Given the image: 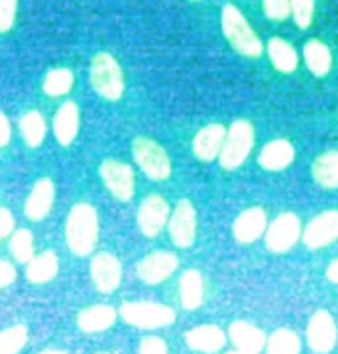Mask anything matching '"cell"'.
Here are the masks:
<instances>
[{
  "label": "cell",
  "mask_w": 338,
  "mask_h": 354,
  "mask_svg": "<svg viewBox=\"0 0 338 354\" xmlns=\"http://www.w3.org/2000/svg\"><path fill=\"white\" fill-rule=\"evenodd\" d=\"M98 240V216L88 204H78L71 209L66 222V242L73 254L88 255Z\"/></svg>",
  "instance_id": "obj_1"
},
{
  "label": "cell",
  "mask_w": 338,
  "mask_h": 354,
  "mask_svg": "<svg viewBox=\"0 0 338 354\" xmlns=\"http://www.w3.org/2000/svg\"><path fill=\"white\" fill-rule=\"evenodd\" d=\"M121 318L131 326L143 328V330H154L172 324L176 319L175 310L166 305L151 301L125 303L120 308Z\"/></svg>",
  "instance_id": "obj_2"
},
{
  "label": "cell",
  "mask_w": 338,
  "mask_h": 354,
  "mask_svg": "<svg viewBox=\"0 0 338 354\" xmlns=\"http://www.w3.org/2000/svg\"><path fill=\"white\" fill-rule=\"evenodd\" d=\"M222 28L226 37L240 53L247 57H257L260 53L262 45L252 28L249 27L242 14L235 7L227 6L222 12Z\"/></svg>",
  "instance_id": "obj_3"
},
{
  "label": "cell",
  "mask_w": 338,
  "mask_h": 354,
  "mask_svg": "<svg viewBox=\"0 0 338 354\" xmlns=\"http://www.w3.org/2000/svg\"><path fill=\"white\" fill-rule=\"evenodd\" d=\"M91 83L103 98L118 100L123 95V75L120 65L108 53H100L91 63Z\"/></svg>",
  "instance_id": "obj_4"
},
{
  "label": "cell",
  "mask_w": 338,
  "mask_h": 354,
  "mask_svg": "<svg viewBox=\"0 0 338 354\" xmlns=\"http://www.w3.org/2000/svg\"><path fill=\"white\" fill-rule=\"evenodd\" d=\"M254 146V129L247 121H238L231 126L221 149V166L235 169L246 161Z\"/></svg>",
  "instance_id": "obj_5"
},
{
  "label": "cell",
  "mask_w": 338,
  "mask_h": 354,
  "mask_svg": "<svg viewBox=\"0 0 338 354\" xmlns=\"http://www.w3.org/2000/svg\"><path fill=\"white\" fill-rule=\"evenodd\" d=\"M133 154L136 162L151 179L163 180L171 174V161L166 151L158 142L148 138H138L133 142Z\"/></svg>",
  "instance_id": "obj_6"
},
{
  "label": "cell",
  "mask_w": 338,
  "mask_h": 354,
  "mask_svg": "<svg viewBox=\"0 0 338 354\" xmlns=\"http://www.w3.org/2000/svg\"><path fill=\"white\" fill-rule=\"evenodd\" d=\"M101 177L109 192L120 201H130L134 194V176L128 164L108 159L101 164Z\"/></svg>",
  "instance_id": "obj_7"
},
{
  "label": "cell",
  "mask_w": 338,
  "mask_h": 354,
  "mask_svg": "<svg viewBox=\"0 0 338 354\" xmlns=\"http://www.w3.org/2000/svg\"><path fill=\"white\" fill-rule=\"evenodd\" d=\"M307 339L315 353H330L337 343V324L328 311L320 310L310 318Z\"/></svg>",
  "instance_id": "obj_8"
},
{
  "label": "cell",
  "mask_w": 338,
  "mask_h": 354,
  "mask_svg": "<svg viewBox=\"0 0 338 354\" xmlns=\"http://www.w3.org/2000/svg\"><path fill=\"white\" fill-rule=\"evenodd\" d=\"M300 237V221L294 214H282L272 225L269 227L267 232V247L272 252L282 254L292 248Z\"/></svg>",
  "instance_id": "obj_9"
},
{
  "label": "cell",
  "mask_w": 338,
  "mask_h": 354,
  "mask_svg": "<svg viewBox=\"0 0 338 354\" xmlns=\"http://www.w3.org/2000/svg\"><path fill=\"white\" fill-rule=\"evenodd\" d=\"M172 242L177 247L188 248L193 245L196 237V212L189 201H181L169 222Z\"/></svg>",
  "instance_id": "obj_10"
},
{
  "label": "cell",
  "mask_w": 338,
  "mask_h": 354,
  "mask_svg": "<svg viewBox=\"0 0 338 354\" xmlns=\"http://www.w3.org/2000/svg\"><path fill=\"white\" fill-rule=\"evenodd\" d=\"M177 257L169 252H154L145 257L138 265V275L148 285L161 283L176 272Z\"/></svg>",
  "instance_id": "obj_11"
},
{
  "label": "cell",
  "mask_w": 338,
  "mask_h": 354,
  "mask_svg": "<svg viewBox=\"0 0 338 354\" xmlns=\"http://www.w3.org/2000/svg\"><path fill=\"white\" fill-rule=\"evenodd\" d=\"M121 270L120 260L112 254H100L91 262V278L95 281L96 288L103 293H112L121 283Z\"/></svg>",
  "instance_id": "obj_12"
},
{
  "label": "cell",
  "mask_w": 338,
  "mask_h": 354,
  "mask_svg": "<svg viewBox=\"0 0 338 354\" xmlns=\"http://www.w3.org/2000/svg\"><path fill=\"white\" fill-rule=\"evenodd\" d=\"M338 239V210H330L308 223L303 242L308 248H322Z\"/></svg>",
  "instance_id": "obj_13"
},
{
  "label": "cell",
  "mask_w": 338,
  "mask_h": 354,
  "mask_svg": "<svg viewBox=\"0 0 338 354\" xmlns=\"http://www.w3.org/2000/svg\"><path fill=\"white\" fill-rule=\"evenodd\" d=\"M169 216V207L166 201L159 196H151L143 202L141 207H139L138 214V223L139 229L146 237H154L159 232L163 230V227L166 225Z\"/></svg>",
  "instance_id": "obj_14"
},
{
  "label": "cell",
  "mask_w": 338,
  "mask_h": 354,
  "mask_svg": "<svg viewBox=\"0 0 338 354\" xmlns=\"http://www.w3.org/2000/svg\"><path fill=\"white\" fill-rule=\"evenodd\" d=\"M186 343L194 351L217 353L226 344V335L215 324H202L186 333Z\"/></svg>",
  "instance_id": "obj_15"
},
{
  "label": "cell",
  "mask_w": 338,
  "mask_h": 354,
  "mask_svg": "<svg viewBox=\"0 0 338 354\" xmlns=\"http://www.w3.org/2000/svg\"><path fill=\"white\" fill-rule=\"evenodd\" d=\"M226 141V129L221 124H209L197 133L194 139V153L202 161H213Z\"/></svg>",
  "instance_id": "obj_16"
},
{
  "label": "cell",
  "mask_w": 338,
  "mask_h": 354,
  "mask_svg": "<svg viewBox=\"0 0 338 354\" xmlns=\"http://www.w3.org/2000/svg\"><path fill=\"white\" fill-rule=\"evenodd\" d=\"M55 197V187L50 179H40L33 185L30 196L25 205V214L32 221H42L50 212Z\"/></svg>",
  "instance_id": "obj_17"
},
{
  "label": "cell",
  "mask_w": 338,
  "mask_h": 354,
  "mask_svg": "<svg viewBox=\"0 0 338 354\" xmlns=\"http://www.w3.org/2000/svg\"><path fill=\"white\" fill-rule=\"evenodd\" d=\"M265 223H267V218H265L264 210L259 207L246 210V212L240 214L234 223L235 239L242 243L254 242L264 234Z\"/></svg>",
  "instance_id": "obj_18"
},
{
  "label": "cell",
  "mask_w": 338,
  "mask_h": 354,
  "mask_svg": "<svg viewBox=\"0 0 338 354\" xmlns=\"http://www.w3.org/2000/svg\"><path fill=\"white\" fill-rule=\"evenodd\" d=\"M229 336L234 346L242 349V351L259 353L265 344L264 333L247 322L232 323L229 328Z\"/></svg>",
  "instance_id": "obj_19"
},
{
  "label": "cell",
  "mask_w": 338,
  "mask_h": 354,
  "mask_svg": "<svg viewBox=\"0 0 338 354\" xmlns=\"http://www.w3.org/2000/svg\"><path fill=\"white\" fill-rule=\"evenodd\" d=\"M294 147L289 141L284 139H277V141L269 142L267 146L262 149L259 156V162L264 169L267 171H281L285 169L290 162L294 161Z\"/></svg>",
  "instance_id": "obj_20"
},
{
  "label": "cell",
  "mask_w": 338,
  "mask_h": 354,
  "mask_svg": "<svg viewBox=\"0 0 338 354\" xmlns=\"http://www.w3.org/2000/svg\"><path fill=\"white\" fill-rule=\"evenodd\" d=\"M80 115L75 103H65L55 116V136L63 146H69L78 133Z\"/></svg>",
  "instance_id": "obj_21"
},
{
  "label": "cell",
  "mask_w": 338,
  "mask_h": 354,
  "mask_svg": "<svg viewBox=\"0 0 338 354\" xmlns=\"http://www.w3.org/2000/svg\"><path fill=\"white\" fill-rule=\"evenodd\" d=\"M116 311L108 305H95L78 315V326L84 333L105 331L115 323Z\"/></svg>",
  "instance_id": "obj_22"
},
{
  "label": "cell",
  "mask_w": 338,
  "mask_h": 354,
  "mask_svg": "<svg viewBox=\"0 0 338 354\" xmlns=\"http://www.w3.org/2000/svg\"><path fill=\"white\" fill-rule=\"evenodd\" d=\"M181 303L186 310L199 308L204 297V283L197 270H188L181 278Z\"/></svg>",
  "instance_id": "obj_23"
},
{
  "label": "cell",
  "mask_w": 338,
  "mask_h": 354,
  "mask_svg": "<svg viewBox=\"0 0 338 354\" xmlns=\"http://www.w3.org/2000/svg\"><path fill=\"white\" fill-rule=\"evenodd\" d=\"M58 273V259L53 252H44V254L33 257L28 262L27 278L32 283H46Z\"/></svg>",
  "instance_id": "obj_24"
},
{
  "label": "cell",
  "mask_w": 338,
  "mask_h": 354,
  "mask_svg": "<svg viewBox=\"0 0 338 354\" xmlns=\"http://www.w3.org/2000/svg\"><path fill=\"white\" fill-rule=\"evenodd\" d=\"M314 177L323 187H338V153H327L314 162Z\"/></svg>",
  "instance_id": "obj_25"
},
{
  "label": "cell",
  "mask_w": 338,
  "mask_h": 354,
  "mask_svg": "<svg viewBox=\"0 0 338 354\" xmlns=\"http://www.w3.org/2000/svg\"><path fill=\"white\" fill-rule=\"evenodd\" d=\"M269 55L274 66L281 71H294L297 66V53L287 41L282 39H272L269 44Z\"/></svg>",
  "instance_id": "obj_26"
},
{
  "label": "cell",
  "mask_w": 338,
  "mask_h": 354,
  "mask_svg": "<svg viewBox=\"0 0 338 354\" xmlns=\"http://www.w3.org/2000/svg\"><path fill=\"white\" fill-rule=\"evenodd\" d=\"M305 62L308 65V68L314 71L315 75L322 77V75L327 73L332 66V55L330 50L327 48L320 41L312 40L305 45Z\"/></svg>",
  "instance_id": "obj_27"
},
{
  "label": "cell",
  "mask_w": 338,
  "mask_h": 354,
  "mask_svg": "<svg viewBox=\"0 0 338 354\" xmlns=\"http://www.w3.org/2000/svg\"><path fill=\"white\" fill-rule=\"evenodd\" d=\"M267 354H300V339L292 330H277L267 343Z\"/></svg>",
  "instance_id": "obj_28"
},
{
  "label": "cell",
  "mask_w": 338,
  "mask_h": 354,
  "mask_svg": "<svg viewBox=\"0 0 338 354\" xmlns=\"http://www.w3.org/2000/svg\"><path fill=\"white\" fill-rule=\"evenodd\" d=\"M20 129H22V134L25 141H27V145L32 147L40 146L46 133L45 121L39 111L27 113V115L22 118V121H20Z\"/></svg>",
  "instance_id": "obj_29"
},
{
  "label": "cell",
  "mask_w": 338,
  "mask_h": 354,
  "mask_svg": "<svg viewBox=\"0 0 338 354\" xmlns=\"http://www.w3.org/2000/svg\"><path fill=\"white\" fill-rule=\"evenodd\" d=\"M28 331L22 324L7 328L0 333V354H19L27 344Z\"/></svg>",
  "instance_id": "obj_30"
},
{
  "label": "cell",
  "mask_w": 338,
  "mask_h": 354,
  "mask_svg": "<svg viewBox=\"0 0 338 354\" xmlns=\"http://www.w3.org/2000/svg\"><path fill=\"white\" fill-rule=\"evenodd\" d=\"M10 250L12 255L15 257L19 262H30L33 259V237L32 232L27 229L17 230L12 237L10 242Z\"/></svg>",
  "instance_id": "obj_31"
},
{
  "label": "cell",
  "mask_w": 338,
  "mask_h": 354,
  "mask_svg": "<svg viewBox=\"0 0 338 354\" xmlns=\"http://www.w3.org/2000/svg\"><path fill=\"white\" fill-rule=\"evenodd\" d=\"M73 85V77L69 70H53L50 71L45 80V93L50 96H62L70 91Z\"/></svg>",
  "instance_id": "obj_32"
},
{
  "label": "cell",
  "mask_w": 338,
  "mask_h": 354,
  "mask_svg": "<svg viewBox=\"0 0 338 354\" xmlns=\"http://www.w3.org/2000/svg\"><path fill=\"white\" fill-rule=\"evenodd\" d=\"M290 8H292L295 22L300 28H307L312 24L314 0H290Z\"/></svg>",
  "instance_id": "obj_33"
},
{
  "label": "cell",
  "mask_w": 338,
  "mask_h": 354,
  "mask_svg": "<svg viewBox=\"0 0 338 354\" xmlns=\"http://www.w3.org/2000/svg\"><path fill=\"white\" fill-rule=\"evenodd\" d=\"M17 0H0V32H8L15 22Z\"/></svg>",
  "instance_id": "obj_34"
},
{
  "label": "cell",
  "mask_w": 338,
  "mask_h": 354,
  "mask_svg": "<svg viewBox=\"0 0 338 354\" xmlns=\"http://www.w3.org/2000/svg\"><path fill=\"white\" fill-rule=\"evenodd\" d=\"M265 14L274 20H284L290 12L289 0H264Z\"/></svg>",
  "instance_id": "obj_35"
},
{
  "label": "cell",
  "mask_w": 338,
  "mask_h": 354,
  "mask_svg": "<svg viewBox=\"0 0 338 354\" xmlns=\"http://www.w3.org/2000/svg\"><path fill=\"white\" fill-rule=\"evenodd\" d=\"M139 354H168V346L161 338H146L139 346Z\"/></svg>",
  "instance_id": "obj_36"
},
{
  "label": "cell",
  "mask_w": 338,
  "mask_h": 354,
  "mask_svg": "<svg viewBox=\"0 0 338 354\" xmlns=\"http://www.w3.org/2000/svg\"><path fill=\"white\" fill-rule=\"evenodd\" d=\"M15 277H17V272L14 265L6 262V260H0V288L14 283Z\"/></svg>",
  "instance_id": "obj_37"
},
{
  "label": "cell",
  "mask_w": 338,
  "mask_h": 354,
  "mask_svg": "<svg viewBox=\"0 0 338 354\" xmlns=\"http://www.w3.org/2000/svg\"><path fill=\"white\" fill-rule=\"evenodd\" d=\"M12 230H14V216L10 210L0 207V239L7 237Z\"/></svg>",
  "instance_id": "obj_38"
},
{
  "label": "cell",
  "mask_w": 338,
  "mask_h": 354,
  "mask_svg": "<svg viewBox=\"0 0 338 354\" xmlns=\"http://www.w3.org/2000/svg\"><path fill=\"white\" fill-rule=\"evenodd\" d=\"M10 141V124H8L7 116L0 113V147L6 146Z\"/></svg>",
  "instance_id": "obj_39"
},
{
  "label": "cell",
  "mask_w": 338,
  "mask_h": 354,
  "mask_svg": "<svg viewBox=\"0 0 338 354\" xmlns=\"http://www.w3.org/2000/svg\"><path fill=\"white\" fill-rule=\"evenodd\" d=\"M327 277L328 280L333 281V283H338V259L330 265V267H328Z\"/></svg>",
  "instance_id": "obj_40"
},
{
  "label": "cell",
  "mask_w": 338,
  "mask_h": 354,
  "mask_svg": "<svg viewBox=\"0 0 338 354\" xmlns=\"http://www.w3.org/2000/svg\"><path fill=\"white\" fill-rule=\"evenodd\" d=\"M40 354H69V353L62 351V349H46V351H42Z\"/></svg>",
  "instance_id": "obj_41"
},
{
  "label": "cell",
  "mask_w": 338,
  "mask_h": 354,
  "mask_svg": "<svg viewBox=\"0 0 338 354\" xmlns=\"http://www.w3.org/2000/svg\"><path fill=\"white\" fill-rule=\"evenodd\" d=\"M226 354H259V353H251V351H242V349H238V351H229Z\"/></svg>",
  "instance_id": "obj_42"
}]
</instances>
